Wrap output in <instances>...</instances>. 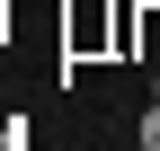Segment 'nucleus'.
I'll return each instance as SVG.
<instances>
[{
    "mask_svg": "<svg viewBox=\"0 0 160 151\" xmlns=\"http://www.w3.org/2000/svg\"><path fill=\"white\" fill-rule=\"evenodd\" d=\"M0 151H27V116H0Z\"/></svg>",
    "mask_w": 160,
    "mask_h": 151,
    "instance_id": "1",
    "label": "nucleus"
},
{
    "mask_svg": "<svg viewBox=\"0 0 160 151\" xmlns=\"http://www.w3.org/2000/svg\"><path fill=\"white\" fill-rule=\"evenodd\" d=\"M9 27H18V18H9V0H0V45H9Z\"/></svg>",
    "mask_w": 160,
    "mask_h": 151,
    "instance_id": "3",
    "label": "nucleus"
},
{
    "mask_svg": "<svg viewBox=\"0 0 160 151\" xmlns=\"http://www.w3.org/2000/svg\"><path fill=\"white\" fill-rule=\"evenodd\" d=\"M151 98H160V62H151Z\"/></svg>",
    "mask_w": 160,
    "mask_h": 151,
    "instance_id": "4",
    "label": "nucleus"
},
{
    "mask_svg": "<svg viewBox=\"0 0 160 151\" xmlns=\"http://www.w3.org/2000/svg\"><path fill=\"white\" fill-rule=\"evenodd\" d=\"M142 151H160V98L142 107Z\"/></svg>",
    "mask_w": 160,
    "mask_h": 151,
    "instance_id": "2",
    "label": "nucleus"
}]
</instances>
